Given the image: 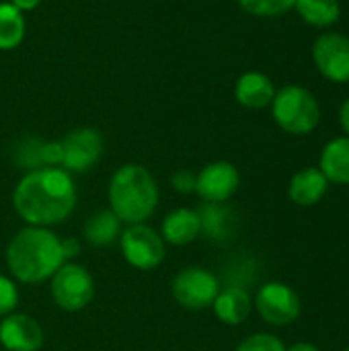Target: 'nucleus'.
I'll return each mask as SVG.
<instances>
[{
    "label": "nucleus",
    "instance_id": "nucleus-1",
    "mask_svg": "<svg viewBox=\"0 0 349 351\" xmlns=\"http://www.w3.org/2000/svg\"><path fill=\"white\" fill-rule=\"evenodd\" d=\"M12 206L31 226L60 224L76 206L74 181L60 167L33 169L16 183Z\"/></svg>",
    "mask_w": 349,
    "mask_h": 351
},
{
    "label": "nucleus",
    "instance_id": "nucleus-2",
    "mask_svg": "<svg viewBox=\"0 0 349 351\" xmlns=\"http://www.w3.org/2000/svg\"><path fill=\"white\" fill-rule=\"evenodd\" d=\"M62 241L47 228L29 226L19 230L6 249L10 274L23 284L49 280L64 265Z\"/></svg>",
    "mask_w": 349,
    "mask_h": 351
},
{
    "label": "nucleus",
    "instance_id": "nucleus-3",
    "mask_svg": "<svg viewBox=\"0 0 349 351\" xmlns=\"http://www.w3.org/2000/svg\"><path fill=\"white\" fill-rule=\"evenodd\" d=\"M111 212L125 224H142L158 206V187L150 171L140 165H123L109 183Z\"/></svg>",
    "mask_w": 349,
    "mask_h": 351
},
{
    "label": "nucleus",
    "instance_id": "nucleus-4",
    "mask_svg": "<svg viewBox=\"0 0 349 351\" xmlns=\"http://www.w3.org/2000/svg\"><path fill=\"white\" fill-rule=\"evenodd\" d=\"M272 113L276 123L294 136L311 134L321 121V107L317 97L298 84H288L276 90L272 101Z\"/></svg>",
    "mask_w": 349,
    "mask_h": 351
},
{
    "label": "nucleus",
    "instance_id": "nucleus-5",
    "mask_svg": "<svg viewBox=\"0 0 349 351\" xmlns=\"http://www.w3.org/2000/svg\"><path fill=\"white\" fill-rule=\"evenodd\" d=\"M51 296L56 304L68 313L82 311L95 296V282L82 265L64 263L51 282Z\"/></svg>",
    "mask_w": 349,
    "mask_h": 351
},
{
    "label": "nucleus",
    "instance_id": "nucleus-6",
    "mask_svg": "<svg viewBox=\"0 0 349 351\" xmlns=\"http://www.w3.org/2000/svg\"><path fill=\"white\" fill-rule=\"evenodd\" d=\"M220 292L218 278L204 267H187L173 280L175 300L189 311H204L214 304Z\"/></svg>",
    "mask_w": 349,
    "mask_h": 351
},
{
    "label": "nucleus",
    "instance_id": "nucleus-7",
    "mask_svg": "<svg viewBox=\"0 0 349 351\" xmlns=\"http://www.w3.org/2000/svg\"><path fill=\"white\" fill-rule=\"evenodd\" d=\"M121 253L125 261L142 271L154 269L165 259V241L158 232L144 224H132L121 234Z\"/></svg>",
    "mask_w": 349,
    "mask_h": 351
},
{
    "label": "nucleus",
    "instance_id": "nucleus-8",
    "mask_svg": "<svg viewBox=\"0 0 349 351\" xmlns=\"http://www.w3.org/2000/svg\"><path fill=\"white\" fill-rule=\"evenodd\" d=\"M317 70L331 82H349V37L329 31L317 37L313 45Z\"/></svg>",
    "mask_w": 349,
    "mask_h": 351
},
{
    "label": "nucleus",
    "instance_id": "nucleus-9",
    "mask_svg": "<svg viewBox=\"0 0 349 351\" xmlns=\"http://www.w3.org/2000/svg\"><path fill=\"white\" fill-rule=\"evenodd\" d=\"M257 311L261 319L269 325H290L300 317V298L298 294L282 284V282H269L265 284L257 294Z\"/></svg>",
    "mask_w": 349,
    "mask_h": 351
},
{
    "label": "nucleus",
    "instance_id": "nucleus-10",
    "mask_svg": "<svg viewBox=\"0 0 349 351\" xmlns=\"http://www.w3.org/2000/svg\"><path fill=\"white\" fill-rule=\"evenodd\" d=\"M64 171L84 173L97 165L103 154V138L95 128H78L62 140Z\"/></svg>",
    "mask_w": 349,
    "mask_h": 351
},
{
    "label": "nucleus",
    "instance_id": "nucleus-11",
    "mask_svg": "<svg viewBox=\"0 0 349 351\" xmlns=\"http://www.w3.org/2000/svg\"><path fill=\"white\" fill-rule=\"evenodd\" d=\"M241 183V175L234 165L226 160L210 162L195 177V193L208 204H224L230 199Z\"/></svg>",
    "mask_w": 349,
    "mask_h": 351
},
{
    "label": "nucleus",
    "instance_id": "nucleus-12",
    "mask_svg": "<svg viewBox=\"0 0 349 351\" xmlns=\"http://www.w3.org/2000/svg\"><path fill=\"white\" fill-rule=\"evenodd\" d=\"M0 343L8 351H39L43 346L41 325L29 315H6L0 323Z\"/></svg>",
    "mask_w": 349,
    "mask_h": 351
},
{
    "label": "nucleus",
    "instance_id": "nucleus-13",
    "mask_svg": "<svg viewBox=\"0 0 349 351\" xmlns=\"http://www.w3.org/2000/svg\"><path fill=\"white\" fill-rule=\"evenodd\" d=\"M274 97L276 86L263 72H245L234 84V99L247 109H263L272 105Z\"/></svg>",
    "mask_w": 349,
    "mask_h": 351
},
{
    "label": "nucleus",
    "instance_id": "nucleus-14",
    "mask_svg": "<svg viewBox=\"0 0 349 351\" xmlns=\"http://www.w3.org/2000/svg\"><path fill=\"white\" fill-rule=\"evenodd\" d=\"M327 187H329V181L321 173V169L309 167V169L298 171L292 177L288 193L296 206L309 208V206H315L323 199V195L327 193Z\"/></svg>",
    "mask_w": 349,
    "mask_h": 351
},
{
    "label": "nucleus",
    "instance_id": "nucleus-15",
    "mask_svg": "<svg viewBox=\"0 0 349 351\" xmlns=\"http://www.w3.org/2000/svg\"><path fill=\"white\" fill-rule=\"evenodd\" d=\"M163 241L171 243V245H177V247H183V245H189L193 243L200 232H202V222H200V216L195 210H189V208H179V210H173L165 220H163Z\"/></svg>",
    "mask_w": 349,
    "mask_h": 351
},
{
    "label": "nucleus",
    "instance_id": "nucleus-16",
    "mask_svg": "<svg viewBox=\"0 0 349 351\" xmlns=\"http://www.w3.org/2000/svg\"><path fill=\"white\" fill-rule=\"evenodd\" d=\"M214 313L224 325H241L251 315V296L247 290L239 286H230L226 290H220L214 300Z\"/></svg>",
    "mask_w": 349,
    "mask_h": 351
},
{
    "label": "nucleus",
    "instance_id": "nucleus-17",
    "mask_svg": "<svg viewBox=\"0 0 349 351\" xmlns=\"http://www.w3.org/2000/svg\"><path fill=\"white\" fill-rule=\"evenodd\" d=\"M319 169L327 181L349 185V136L335 138L323 148Z\"/></svg>",
    "mask_w": 349,
    "mask_h": 351
},
{
    "label": "nucleus",
    "instance_id": "nucleus-18",
    "mask_svg": "<svg viewBox=\"0 0 349 351\" xmlns=\"http://www.w3.org/2000/svg\"><path fill=\"white\" fill-rule=\"evenodd\" d=\"M119 237V218L111 210L93 214L84 224V241L93 247H107Z\"/></svg>",
    "mask_w": 349,
    "mask_h": 351
},
{
    "label": "nucleus",
    "instance_id": "nucleus-19",
    "mask_svg": "<svg viewBox=\"0 0 349 351\" xmlns=\"http://www.w3.org/2000/svg\"><path fill=\"white\" fill-rule=\"evenodd\" d=\"M294 8L300 19L313 27H331L341 16L339 0H296Z\"/></svg>",
    "mask_w": 349,
    "mask_h": 351
},
{
    "label": "nucleus",
    "instance_id": "nucleus-20",
    "mask_svg": "<svg viewBox=\"0 0 349 351\" xmlns=\"http://www.w3.org/2000/svg\"><path fill=\"white\" fill-rule=\"evenodd\" d=\"M25 29L23 12L10 2H0V49L10 51L19 47L25 37Z\"/></svg>",
    "mask_w": 349,
    "mask_h": 351
},
{
    "label": "nucleus",
    "instance_id": "nucleus-21",
    "mask_svg": "<svg viewBox=\"0 0 349 351\" xmlns=\"http://www.w3.org/2000/svg\"><path fill=\"white\" fill-rule=\"evenodd\" d=\"M200 222H202V230L210 237V239H224L230 230V222L228 220V210L222 208L220 204H206L200 212Z\"/></svg>",
    "mask_w": 349,
    "mask_h": 351
},
{
    "label": "nucleus",
    "instance_id": "nucleus-22",
    "mask_svg": "<svg viewBox=\"0 0 349 351\" xmlns=\"http://www.w3.org/2000/svg\"><path fill=\"white\" fill-rule=\"evenodd\" d=\"M239 4L253 16H282L294 8L296 0H239Z\"/></svg>",
    "mask_w": 349,
    "mask_h": 351
},
{
    "label": "nucleus",
    "instance_id": "nucleus-23",
    "mask_svg": "<svg viewBox=\"0 0 349 351\" xmlns=\"http://www.w3.org/2000/svg\"><path fill=\"white\" fill-rule=\"evenodd\" d=\"M237 351H286V348L278 337L267 335V333H257V335L247 337L237 348Z\"/></svg>",
    "mask_w": 349,
    "mask_h": 351
},
{
    "label": "nucleus",
    "instance_id": "nucleus-24",
    "mask_svg": "<svg viewBox=\"0 0 349 351\" xmlns=\"http://www.w3.org/2000/svg\"><path fill=\"white\" fill-rule=\"evenodd\" d=\"M16 302H19L16 286L8 278L0 276V317L10 315L16 308Z\"/></svg>",
    "mask_w": 349,
    "mask_h": 351
},
{
    "label": "nucleus",
    "instance_id": "nucleus-25",
    "mask_svg": "<svg viewBox=\"0 0 349 351\" xmlns=\"http://www.w3.org/2000/svg\"><path fill=\"white\" fill-rule=\"evenodd\" d=\"M62 158H64L62 142H41V150H39L41 167H60Z\"/></svg>",
    "mask_w": 349,
    "mask_h": 351
},
{
    "label": "nucleus",
    "instance_id": "nucleus-26",
    "mask_svg": "<svg viewBox=\"0 0 349 351\" xmlns=\"http://www.w3.org/2000/svg\"><path fill=\"white\" fill-rule=\"evenodd\" d=\"M195 173L191 171H177L173 177H171V185L177 193H193L195 191Z\"/></svg>",
    "mask_w": 349,
    "mask_h": 351
},
{
    "label": "nucleus",
    "instance_id": "nucleus-27",
    "mask_svg": "<svg viewBox=\"0 0 349 351\" xmlns=\"http://www.w3.org/2000/svg\"><path fill=\"white\" fill-rule=\"evenodd\" d=\"M62 253H64V259H72L80 253V243L76 239H66L62 241Z\"/></svg>",
    "mask_w": 349,
    "mask_h": 351
},
{
    "label": "nucleus",
    "instance_id": "nucleus-28",
    "mask_svg": "<svg viewBox=\"0 0 349 351\" xmlns=\"http://www.w3.org/2000/svg\"><path fill=\"white\" fill-rule=\"evenodd\" d=\"M10 4H14L23 12V10H33L35 6L41 4V0H10Z\"/></svg>",
    "mask_w": 349,
    "mask_h": 351
},
{
    "label": "nucleus",
    "instance_id": "nucleus-29",
    "mask_svg": "<svg viewBox=\"0 0 349 351\" xmlns=\"http://www.w3.org/2000/svg\"><path fill=\"white\" fill-rule=\"evenodd\" d=\"M339 121H341V128L346 130V134L349 136V99L341 105V111H339Z\"/></svg>",
    "mask_w": 349,
    "mask_h": 351
},
{
    "label": "nucleus",
    "instance_id": "nucleus-30",
    "mask_svg": "<svg viewBox=\"0 0 349 351\" xmlns=\"http://www.w3.org/2000/svg\"><path fill=\"white\" fill-rule=\"evenodd\" d=\"M286 351H321L317 346H313V343H294L290 350Z\"/></svg>",
    "mask_w": 349,
    "mask_h": 351
},
{
    "label": "nucleus",
    "instance_id": "nucleus-31",
    "mask_svg": "<svg viewBox=\"0 0 349 351\" xmlns=\"http://www.w3.org/2000/svg\"><path fill=\"white\" fill-rule=\"evenodd\" d=\"M344 351H349V350H344Z\"/></svg>",
    "mask_w": 349,
    "mask_h": 351
}]
</instances>
